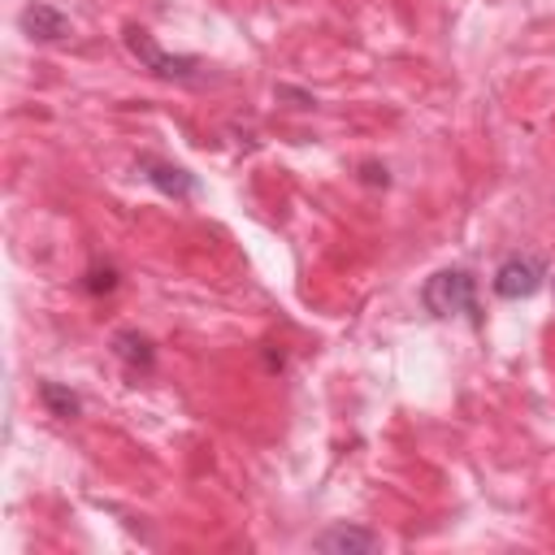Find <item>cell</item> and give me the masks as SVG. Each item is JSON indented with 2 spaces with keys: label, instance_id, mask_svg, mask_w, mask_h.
I'll return each instance as SVG.
<instances>
[{
  "label": "cell",
  "instance_id": "52a82bcc",
  "mask_svg": "<svg viewBox=\"0 0 555 555\" xmlns=\"http://www.w3.org/2000/svg\"><path fill=\"white\" fill-rule=\"evenodd\" d=\"M113 356H117L130 373H152V364H156V351H152V343H147L139 330L113 334Z\"/></svg>",
  "mask_w": 555,
  "mask_h": 555
},
{
  "label": "cell",
  "instance_id": "6da1fadb",
  "mask_svg": "<svg viewBox=\"0 0 555 555\" xmlns=\"http://www.w3.org/2000/svg\"><path fill=\"white\" fill-rule=\"evenodd\" d=\"M421 304L434 317H442V321H451V317H468L473 325L481 321V312H477V282H473L468 269H438L421 286Z\"/></svg>",
  "mask_w": 555,
  "mask_h": 555
},
{
  "label": "cell",
  "instance_id": "3957f363",
  "mask_svg": "<svg viewBox=\"0 0 555 555\" xmlns=\"http://www.w3.org/2000/svg\"><path fill=\"white\" fill-rule=\"evenodd\" d=\"M546 282V260L538 251H516L494 269V295L499 299H529Z\"/></svg>",
  "mask_w": 555,
  "mask_h": 555
},
{
  "label": "cell",
  "instance_id": "9c48e42d",
  "mask_svg": "<svg viewBox=\"0 0 555 555\" xmlns=\"http://www.w3.org/2000/svg\"><path fill=\"white\" fill-rule=\"evenodd\" d=\"M82 286H87L91 295H100V291H113V286H117V269H113V264H104V269H91Z\"/></svg>",
  "mask_w": 555,
  "mask_h": 555
},
{
  "label": "cell",
  "instance_id": "ba28073f",
  "mask_svg": "<svg viewBox=\"0 0 555 555\" xmlns=\"http://www.w3.org/2000/svg\"><path fill=\"white\" fill-rule=\"evenodd\" d=\"M39 399H43V408H48L52 416H61V421H74V416L82 412V399H78L69 386H61V382H39Z\"/></svg>",
  "mask_w": 555,
  "mask_h": 555
},
{
  "label": "cell",
  "instance_id": "30bf717a",
  "mask_svg": "<svg viewBox=\"0 0 555 555\" xmlns=\"http://www.w3.org/2000/svg\"><path fill=\"white\" fill-rule=\"evenodd\" d=\"M364 182H373V186H386L390 178H386V169H377V165H364Z\"/></svg>",
  "mask_w": 555,
  "mask_h": 555
},
{
  "label": "cell",
  "instance_id": "5b68a950",
  "mask_svg": "<svg viewBox=\"0 0 555 555\" xmlns=\"http://www.w3.org/2000/svg\"><path fill=\"white\" fill-rule=\"evenodd\" d=\"M139 173H143L156 191H165V195H173V199H191V195L199 191V182H195L182 165H169V160H156V156H139Z\"/></svg>",
  "mask_w": 555,
  "mask_h": 555
},
{
  "label": "cell",
  "instance_id": "8992f818",
  "mask_svg": "<svg viewBox=\"0 0 555 555\" xmlns=\"http://www.w3.org/2000/svg\"><path fill=\"white\" fill-rule=\"evenodd\" d=\"M312 546L325 551V555H369V551L382 546V538L369 533V529H360V525H330L325 533H317Z\"/></svg>",
  "mask_w": 555,
  "mask_h": 555
},
{
  "label": "cell",
  "instance_id": "7a4b0ae2",
  "mask_svg": "<svg viewBox=\"0 0 555 555\" xmlns=\"http://www.w3.org/2000/svg\"><path fill=\"white\" fill-rule=\"evenodd\" d=\"M126 48H130V56L143 65V69H152L156 78H169V82H186V87H195V82H204L208 78V69H204V61L199 56H178V52H165L147 30H139V26H126Z\"/></svg>",
  "mask_w": 555,
  "mask_h": 555
},
{
  "label": "cell",
  "instance_id": "277c9868",
  "mask_svg": "<svg viewBox=\"0 0 555 555\" xmlns=\"http://www.w3.org/2000/svg\"><path fill=\"white\" fill-rule=\"evenodd\" d=\"M17 26H22V35L35 39V43H56V39L69 35V17H65L56 4H43V0H30V4L17 13Z\"/></svg>",
  "mask_w": 555,
  "mask_h": 555
}]
</instances>
